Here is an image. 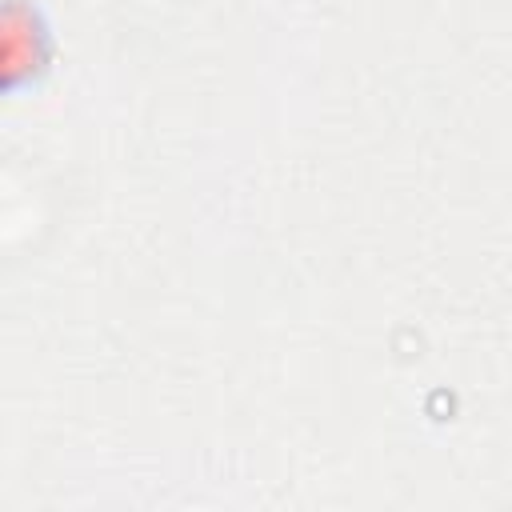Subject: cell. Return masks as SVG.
<instances>
[{"instance_id": "cell-1", "label": "cell", "mask_w": 512, "mask_h": 512, "mask_svg": "<svg viewBox=\"0 0 512 512\" xmlns=\"http://www.w3.org/2000/svg\"><path fill=\"white\" fill-rule=\"evenodd\" d=\"M4 92H36L56 60V36L36 0H4Z\"/></svg>"}]
</instances>
